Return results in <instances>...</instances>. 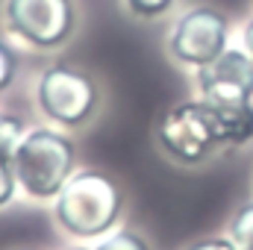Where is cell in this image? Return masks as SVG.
<instances>
[{"label":"cell","mask_w":253,"mask_h":250,"mask_svg":"<svg viewBox=\"0 0 253 250\" xmlns=\"http://www.w3.org/2000/svg\"><path fill=\"white\" fill-rule=\"evenodd\" d=\"M168 50L177 62L203 68L227 50V18L212 6H194L174 24Z\"/></svg>","instance_id":"6"},{"label":"cell","mask_w":253,"mask_h":250,"mask_svg":"<svg viewBox=\"0 0 253 250\" xmlns=\"http://www.w3.org/2000/svg\"><path fill=\"white\" fill-rule=\"evenodd\" d=\"M230 239L239 250H253V203L242 206L230 224Z\"/></svg>","instance_id":"10"},{"label":"cell","mask_w":253,"mask_h":250,"mask_svg":"<svg viewBox=\"0 0 253 250\" xmlns=\"http://www.w3.org/2000/svg\"><path fill=\"white\" fill-rule=\"evenodd\" d=\"M174 3H177V0H124V6L129 9V15H135V18H141V21H156V18L168 15Z\"/></svg>","instance_id":"12"},{"label":"cell","mask_w":253,"mask_h":250,"mask_svg":"<svg viewBox=\"0 0 253 250\" xmlns=\"http://www.w3.org/2000/svg\"><path fill=\"white\" fill-rule=\"evenodd\" d=\"M221 144H248L253 138V103H209Z\"/></svg>","instance_id":"8"},{"label":"cell","mask_w":253,"mask_h":250,"mask_svg":"<svg viewBox=\"0 0 253 250\" xmlns=\"http://www.w3.org/2000/svg\"><path fill=\"white\" fill-rule=\"evenodd\" d=\"M186 250H239V248H236L233 239H221V236H215V239H200V242L189 245Z\"/></svg>","instance_id":"15"},{"label":"cell","mask_w":253,"mask_h":250,"mask_svg":"<svg viewBox=\"0 0 253 250\" xmlns=\"http://www.w3.org/2000/svg\"><path fill=\"white\" fill-rule=\"evenodd\" d=\"M68 250H94V248H85V245H80V248H68Z\"/></svg>","instance_id":"17"},{"label":"cell","mask_w":253,"mask_h":250,"mask_svg":"<svg viewBox=\"0 0 253 250\" xmlns=\"http://www.w3.org/2000/svg\"><path fill=\"white\" fill-rule=\"evenodd\" d=\"M124 215V188L100 168L74 171L53 197V221L77 242H97L118 227Z\"/></svg>","instance_id":"1"},{"label":"cell","mask_w":253,"mask_h":250,"mask_svg":"<svg viewBox=\"0 0 253 250\" xmlns=\"http://www.w3.org/2000/svg\"><path fill=\"white\" fill-rule=\"evenodd\" d=\"M156 141L162 153L180 165H200L218 147H224L212 106L206 100H186L171 106L156 124Z\"/></svg>","instance_id":"4"},{"label":"cell","mask_w":253,"mask_h":250,"mask_svg":"<svg viewBox=\"0 0 253 250\" xmlns=\"http://www.w3.org/2000/svg\"><path fill=\"white\" fill-rule=\"evenodd\" d=\"M15 77H18V56H15V50L0 39V94L15 83Z\"/></svg>","instance_id":"14"},{"label":"cell","mask_w":253,"mask_h":250,"mask_svg":"<svg viewBox=\"0 0 253 250\" xmlns=\"http://www.w3.org/2000/svg\"><path fill=\"white\" fill-rule=\"evenodd\" d=\"M24 132H27V126H24V121H21L18 115H12V112H0V150L12 153Z\"/></svg>","instance_id":"13"},{"label":"cell","mask_w":253,"mask_h":250,"mask_svg":"<svg viewBox=\"0 0 253 250\" xmlns=\"http://www.w3.org/2000/svg\"><path fill=\"white\" fill-rule=\"evenodd\" d=\"M36 106L59 129L85 126L100 106V88L94 77L77 65L56 62L36 80Z\"/></svg>","instance_id":"3"},{"label":"cell","mask_w":253,"mask_h":250,"mask_svg":"<svg viewBox=\"0 0 253 250\" xmlns=\"http://www.w3.org/2000/svg\"><path fill=\"white\" fill-rule=\"evenodd\" d=\"M94 250H150V245L135 230H112L94 242Z\"/></svg>","instance_id":"9"},{"label":"cell","mask_w":253,"mask_h":250,"mask_svg":"<svg viewBox=\"0 0 253 250\" xmlns=\"http://www.w3.org/2000/svg\"><path fill=\"white\" fill-rule=\"evenodd\" d=\"M12 168L18 188L30 200H50L77 171V144L59 126H33L12 150Z\"/></svg>","instance_id":"2"},{"label":"cell","mask_w":253,"mask_h":250,"mask_svg":"<svg viewBox=\"0 0 253 250\" xmlns=\"http://www.w3.org/2000/svg\"><path fill=\"white\" fill-rule=\"evenodd\" d=\"M18 180H15V168H12V153L0 150V209H6L15 194H18Z\"/></svg>","instance_id":"11"},{"label":"cell","mask_w":253,"mask_h":250,"mask_svg":"<svg viewBox=\"0 0 253 250\" xmlns=\"http://www.w3.org/2000/svg\"><path fill=\"white\" fill-rule=\"evenodd\" d=\"M200 100L206 103H251L253 100V56L227 47L218 59L197 68Z\"/></svg>","instance_id":"7"},{"label":"cell","mask_w":253,"mask_h":250,"mask_svg":"<svg viewBox=\"0 0 253 250\" xmlns=\"http://www.w3.org/2000/svg\"><path fill=\"white\" fill-rule=\"evenodd\" d=\"M15 250H39V248H15Z\"/></svg>","instance_id":"18"},{"label":"cell","mask_w":253,"mask_h":250,"mask_svg":"<svg viewBox=\"0 0 253 250\" xmlns=\"http://www.w3.org/2000/svg\"><path fill=\"white\" fill-rule=\"evenodd\" d=\"M3 18L12 36L36 50H59L77 30L74 0H6Z\"/></svg>","instance_id":"5"},{"label":"cell","mask_w":253,"mask_h":250,"mask_svg":"<svg viewBox=\"0 0 253 250\" xmlns=\"http://www.w3.org/2000/svg\"><path fill=\"white\" fill-rule=\"evenodd\" d=\"M245 50L253 56V18L248 21V27H245Z\"/></svg>","instance_id":"16"}]
</instances>
